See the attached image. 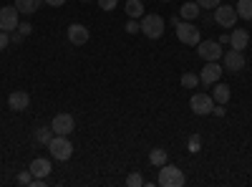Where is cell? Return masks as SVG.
<instances>
[{"label":"cell","mask_w":252,"mask_h":187,"mask_svg":"<svg viewBox=\"0 0 252 187\" xmlns=\"http://www.w3.org/2000/svg\"><path fill=\"white\" fill-rule=\"evenodd\" d=\"M66 38H68L71 46H83V43L91 38V31L83 26V23H71L68 31H66Z\"/></svg>","instance_id":"8fae6325"},{"label":"cell","mask_w":252,"mask_h":187,"mask_svg":"<svg viewBox=\"0 0 252 187\" xmlns=\"http://www.w3.org/2000/svg\"><path fill=\"white\" fill-rule=\"evenodd\" d=\"M250 43V33L245 28H235L232 33H229V46H232L235 51H245Z\"/></svg>","instance_id":"5bb4252c"},{"label":"cell","mask_w":252,"mask_h":187,"mask_svg":"<svg viewBox=\"0 0 252 187\" xmlns=\"http://www.w3.org/2000/svg\"><path fill=\"white\" fill-rule=\"evenodd\" d=\"M177 28V38L182 40L184 46H197L202 36H199V28L192 23V20H179V23L174 26Z\"/></svg>","instance_id":"277c9868"},{"label":"cell","mask_w":252,"mask_h":187,"mask_svg":"<svg viewBox=\"0 0 252 187\" xmlns=\"http://www.w3.org/2000/svg\"><path fill=\"white\" fill-rule=\"evenodd\" d=\"M56 137V132L51 129V127H40V129H35V142H40V144H46L48 147V142Z\"/></svg>","instance_id":"7402d4cb"},{"label":"cell","mask_w":252,"mask_h":187,"mask_svg":"<svg viewBox=\"0 0 252 187\" xmlns=\"http://www.w3.org/2000/svg\"><path fill=\"white\" fill-rule=\"evenodd\" d=\"M199 13H202V8L197 3H184L179 8V18L182 20H194V18H199Z\"/></svg>","instance_id":"ac0fdd59"},{"label":"cell","mask_w":252,"mask_h":187,"mask_svg":"<svg viewBox=\"0 0 252 187\" xmlns=\"http://www.w3.org/2000/svg\"><path fill=\"white\" fill-rule=\"evenodd\" d=\"M149 162L154 164V167H164V164L169 162V157H166V150H161V147L152 150V152H149Z\"/></svg>","instance_id":"d6986e66"},{"label":"cell","mask_w":252,"mask_h":187,"mask_svg":"<svg viewBox=\"0 0 252 187\" xmlns=\"http://www.w3.org/2000/svg\"><path fill=\"white\" fill-rule=\"evenodd\" d=\"M199 147H202V137L192 134V137H189V152H199Z\"/></svg>","instance_id":"d4e9b609"},{"label":"cell","mask_w":252,"mask_h":187,"mask_svg":"<svg viewBox=\"0 0 252 187\" xmlns=\"http://www.w3.org/2000/svg\"><path fill=\"white\" fill-rule=\"evenodd\" d=\"M164 3H169V0H164Z\"/></svg>","instance_id":"836d02e7"},{"label":"cell","mask_w":252,"mask_h":187,"mask_svg":"<svg viewBox=\"0 0 252 187\" xmlns=\"http://www.w3.org/2000/svg\"><path fill=\"white\" fill-rule=\"evenodd\" d=\"M51 129L56 134H63V137H68L73 129H76V119L71 114H56L53 121H51Z\"/></svg>","instance_id":"30bf717a"},{"label":"cell","mask_w":252,"mask_h":187,"mask_svg":"<svg viewBox=\"0 0 252 187\" xmlns=\"http://www.w3.org/2000/svg\"><path fill=\"white\" fill-rule=\"evenodd\" d=\"M126 185H129V187H141L144 185V177L139 172H131L129 177H126Z\"/></svg>","instance_id":"cb8c5ba5"},{"label":"cell","mask_w":252,"mask_h":187,"mask_svg":"<svg viewBox=\"0 0 252 187\" xmlns=\"http://www.w3.org/2000/svg\"><path fill=\"white\" fill-rule=\"evenodd\" d=\"M141 33L146 36V38H152V40H157V38H161L164 36V18L161 15H157V13H149V15H141Z\"/></svg>","instance_id":"3957f363"},{"label":"cell","mask_w":252,"mask_h":187,"mask_svg":"<svg viewBox=\"0 0 252 187\" xmlns=\"http://www.w3.org/2000/svg\"><path fill=\"white\" fill-rule=\"evenodd\" d=\"M18 8L15 5H5V8H0V31H5V33H13L18 31V23H20V18H18Z\"/></svg>","instance_id":"52a82bcc"},{"label":"cell","mask_w":252,"mask_h":187,"mask_svg":"<svg viewBox=\"0 0 252 187\" xmlns=\"http://www.w3.org/2000/svg\"><path fill=\"white\" fill-rule=\"evenodd\" d=\"M222 66L217 64V61H207V66L202 69V74H199V84H204V86H215L217 81L222 78Z\"/></svg>","instance_id":"9c48e42d"},{"label":"cell","mask_w":252,"mask_h":187,"mask_svg":"<svg viewBox=\"0 0 252 187\" xmlns=\"http://www.w3.org/2000/svg\"><path fill=\"white\" fill-rule=\"evenodd\" d=\"M197 53H199L204 61H220L224 51H222L220 40H199V43H197Z\"/></svg>","instance_id":"ba28073f"},{"label":"cell","mask_w":252,"mask_h":187,"mask_svg":"<svg viewBox=\"0 0 252 187\" xmlns=\"http://www.w3.org/2000/svg\"><path fill=\"white\" fill-rule=\"evenodd\" d=\"M8 107H10L13 112H26V109L31 107V96H28L26 91H13V94L8 96Z\"/></svg>","instance_id":"4fadbf2b"},{"label":"cell","mask_w":252,"mask_h":187,"mask_svg":"<svg viewBox=\"0 0 252 187\" xmlns=\"http://www.w3.org/2000/svg\"><path fill=\"white\" fill-rule=\"evenodd\" d=\"M40 5H43V0H15L18 13H23V15H33Z\"/></svg>","instance_id":"2e32d148"},{"label":"cell","mask_w":252,"mask_h":187,"mask_svg":"<svg viewBox=\"0 0 252 187\" xmlns=\"http://www.w3.org/2000/svg\"><path fill=\"white\" fill-rule=\"evenodd\" d=\"M83 3H89V0H83Z\"/></svg>","instance_id":"e575fe53"},{"label":"cell","mask_w":252,"mask_h":187,"mask_svg":"<svg viewBox=\"0 0 252 187\" xmlns=\"http://www.w3.org/2000/svg\"><path fill=\"white\" fill-rule=\"evenodd\" d=\"M8 43H10V33L0 31V51H5V48H8Z\"/></svg>","instance_id":"f546056e"},{"label":"cell","mask_w":252,"mask_h":187,"mask_svg":"<svg viewBox=\"0 0 252 187\" xmlns=\"http://www.w3.org/2000/svg\"><path fill=\"white\" fill-rule=\"evenodd\" d=\"M48 152H51V157H53V159L66 162V159H71V154H73V144L68 142V137L56 134V137L48 142Z\"/></svg>","instance_id":"7a4b0ae2"},{"label":"cell","mask_w":252,"mask_h":187,"mask_svg":"<svg viewBox=\"0 0 252 187\" xmlns=\"http://www.w3.org/2000/svg\"><path fill=\"white\" fill-rule=\"evenodd\" d=\"M194 3L199 5V8H207V10H215L220 3H222V0H194Z\"/></svg>","instance_id":"484cf974"},{"label":"cell","mask_w":252,"mask_h":187,"mask_svg":"<svg viewBox=\"0 0 252 187\" xmlns=\"http://www.w3.org/2000/svg\"><path fill=\"white\" fill-rule=\"evenodd\" d=\"M157 182L161 187H184L187 185V177H184V172L177 167V164L166 162L164 167H159V180Z\"/></svg>","instance_id":"6da1fadb"},{"label":"cell","mask_w":252,"mask_h":187,"mask_svg":"<svg viewBox=\"0 0 252 187\" xmlns=\"http://www.w3.org/2000/svg\"><path fill=\"white\" fill-rule=\"evenodd\" d=\"M31 172H33V177H43V180H48V175H51V162L48 159H43V157H38V159H33L31 162V167H28Z\"/></svg>","instance_id":"9a60e30c"},{"label":"cell","mask_w":252,"mask_h":187,"mask_svg":"<svg viewBox=\"0 0 252 187\" xmlns=\"http://www.w3.org/2000/svg\"><path fill=\"white\" fill-rule=\"evenodd\" d=\"M235 10H237V18H242V20H252V0H237Z\"/></svg>","instance_id":"ffe728a7"},{"label":"cell","mask_w":252,"mask_h":187,"mask_svg":"<svg viewBox=\"0 0 252 187\" xmlns=\"http://www.w3.org/2000/svg\"><path fill=\"white\" fill-rule=\"evenodd\" d=\"M229 96H232V91H229V86L227 84H215V89H212V99H215V104H227L229 101Z\"/></svg>","instance_id":"e0dca14e"},{"label":"cell","mask_w":252,"mask_h":187,"mask_svg":"<svg viewBox=\"0 0 252 187\" xmlns=\"http://www.w3.org/2000/svg\"><path fill=\"white\" fill-rule=\"evenodd\" d=\"M141 31V26L136 23V18H129L126 20V33H139Z\"/></svg>","instance_id":"f1b7e54d"},{"label":"cell","mask_w":252,"mask_h":187,"mask_svg":"<svg viewBox=\"0 0 252 187\" xmlns=\"http://www.w3.org/2000/svg\"><path fill=\"white\" fill-rule=\"evenodd\" d=\"M116 5H119V0H98V8H101V10H106V13L114 10Z\"/></svg>","instance_id":"83f0119b"},{"label":"cell","mask_w":252,"mask_h":187,"mask_svg":"<svg viewBox=\"0 0 252 187\" xmlns=\"http://www.w3.org/2000/svg\"><path fill=\"white\" fill-rule=\"evenodd\" d=\"M31 182H33V172H31V170H26V172L18 175V185H26V187H28Z\"/></svg>","instance_id":"4316f807"},{"label":"cell","mask_w":252,"mask_h":187,"mask_svg":"<svg viewBox=\"0 0 252 187\" xmlns=\"http://www.w3.org/2000/svg\"><path fill=\"white\" fill-rule=\"evenodd\" d=\"M212 107H215V99L212 94H194L192 99H189V109H192L197 116H207V114H212Z\"/></svg>","instance_id":"5b68a950"},{"label":"cell","mask_w":252,"mask_h":187,"mask_svg":"<svg viewBox=\"0 0 252 187\" xmlns=\"http://www.w3.org/2000/svg\"><path fill=\"white\" fill-rule=\"evenodd\" d=\"M43 3L51 8H61V5H66V0H43Z\"/></svg>","instance_id":"1f68e13d"},{"label":"cell","mask_w":252,"mask_h":187,"mask_svg":"<svg viewBox=\"0 0 252 187\" xmlns=\"http://www.w3.org/2000/svg\"><path fill=\"white\" fill-rule=\"evenodd\" d=\"M222 69H227V71H242L245 69V56H242V51H227V53H222Z\"/></svg>","instance_id":"7c38bea8"},{"label":"cell","mask_w":252,"mask_h":187,"mask_svg":"<svg viewBox=\"0 0 252 187\" xmlns=\"http://www.w3.org/2000/svg\"><path fill=\"white\" fill-rule=\"evenodd\" d=\"M10 40H13V43H20V40H23V36H20V33H10Z\"/></svg>","instance_id":"d6a6232c"},{"label":"cell","mask_w":252,"mask_h":187,"mask_svg":"<svg viewBox=\"0 0 252 187\" xmlns=\"http://www.w3.org/2000/svg\"><path fill=\"white\" fill-rule=\"evenodd\" d=\"M126 15L129 18H141L144 15V5H141V0H126Z\"/></svg>","instance_id":"44dd1931"},{"label":"cell","mask_w":252,"mask_h":187,"mask_svg":"<svg viewBox=\"0 0 252 187\" xmlns=\"http://www.w3.org/2000/svg\"><path fill=\"white\" fill-rule=\"evenodd\" d=\"M18 33L20 36H31L33 33V26L31 23H18Z\"/></svg>","instance_id":"4dcf8cb0"},{"label":"cell","mask_w":252,"mask_h":187,"mask_svg":"<svg viewBox=\"0 0 252 187\" xmlns=\"http://www.w3.org/2000/svg\"><path fill=\"white\" fill-rule=\"evenodd\" d=\"M182 86H184V89H197V86H199V76L192 74V71H187V74L182 76Z\"/></svg>","instance_id":"603a6c76"},{"label":"cell","mask_w":252,"mask_h":187,"mask_svg":"<svg viewBox=\"0 0 252 187\" xmlns=\"http://www.w3.org/2000/svg\"><path fill=\"white\" fill-rule=\"evenodd\" d=\"M215 23L220 26V28H235V23H237V10H235V5H217L215 8Z\"/></svg>","instance_id":"8992f818"}]
</instances>
